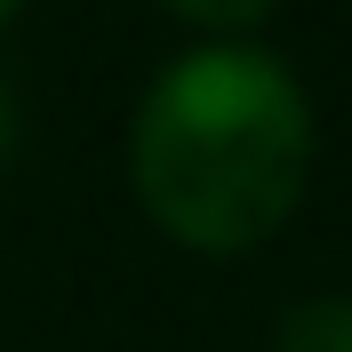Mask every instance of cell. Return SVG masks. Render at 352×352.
Here are the masks:
<instances>
[{
  "instance_id": "3",
  "label": "cell",
  "mask_w": 352,
  "mask_h": 352,
  "mask_svg": "<svg viewBox=\"0 0 352 352\" xmlns=\"http://www.w3.org/2000/svg\"><path fill=\"white\" fill-rule=\"evenodd\" d=\"M168 16H184V24H200V32H256L280 0H160Z\"/></svg>"
},
{
  "instance_id": "5",
  "label": "cell",
  "mask_w": 352,
  "mask_h": 352,
  "mask_svg": "<svg viewBox=\"0 0 352 352\" xmlns=\"http://www.w3.org/2000/svg\"><path fill=\"white\" fill-rule=\"evenodd\" d=\"M16 8H24V0H0V24H8V16H16Z\"/></svg>"
},
{
  "instance_id": "2",
  "label": "cell",
  "mask_w": 352,
  "mask_h": 352,
  "mask_svg": "<svg viewBox=\"0 0 352 352\" xmlns=\"http://www.w3.org/2000/svg\"><path fill=\"white\" fill-rule=\"evenodd\" d=\"M280 352H352V296H312L280 320Z\"/></svg>"
},
{
  "instance_id": "4",
  "label": "cell",
  "mask_w": 352,
  "mask_h": 352,
  "mask_svg": "<svg viewBox=\"0 0 352 352\" xmlns=\"http://www.w3.org/2000/svg\"><path fill=\"white\" fill-rule=\"evenodd\" d=\"M16 153V104H8V80H0V160Z\"/></svg>"
},
{
  "instance_id": "1",
  "label": "cell",
  "mask_w": 352,
  "mask_h": 352,
  "mask_svg": "<svg viewBox=\"0 0 352 352\" xmlns=\"http://www.w3.org/2000/svg\"><path fill=\"white\" fill-rule=\"evenodd\" d=\"M129 168L176 248L241 256L296 217L312 184V104L296 72L248 41L184 48L136 104Z\"/></svg>"
}]
</instances>
